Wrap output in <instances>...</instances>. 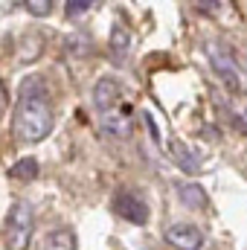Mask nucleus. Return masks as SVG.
Segmentation results:
<instances>
[{
    "label": "nucleus",
    "instance_id": "obj_3",
    "mask_svg": "<svg viewBox=\"0 0 247 250\" xmlns=\"http://www.w3.org/2000/svg\"><path fill=\"white\" fill-rule=\"evenodd\" d=\"M32 230H35V212H32V207L26 201L15 204L9 209V218H6V248H12V250L29 248Z\"/></svg>",
    "mask_w": 247,
    "mask_h": 250
},
{
    "label": "nucleus",
    "instance_id": "obj_12",
    "mask_svg": "<svg viewBox=\"0 0 247 250\" xmlns=\"http://www.w3.org/2000/svg\"><path fill=\"white\" fill-rule=\"evenodd\" d=\"M128 41H131V38H128V32H125L123 26H114V29H111V50H114L120 59H123L125 50H128Z\"/></svg>",
    "mask_w": 247,
    "mask_h": 250
},
{
    "label": "nucleus",
    "instance_id": "obj_11",
    "mask_svg": "<svg viewBox=\"0 0 247 250\" xmlns=\"http://www.w3.org/2000/svg\"><path fill=\"white\" fill-rule=\"evenodd\" d=\"M178 195H181V204L189 207V209H204V207H206V192L198 187V184L178 187Z\"/></svg>",
    "mask_w": 247,
    "mask_h": 250
},
{
    "label": "nucleus",
    "instance_id": "obj_14",
    "mask_svg": "<svg viewBox=\"0 0 247 250\" xmlns=\"http://www.w3.org/2000/svg\"><path fill=\"white\" fill-rule=\"evenodd\" d=\"M53 3H56V0H23V6H26L35 18H47V15L53 12Z\"/></svg>",
    "mask_w": 247,
    "mask_h": 250
},
{
    "label": "nucleus",
    "instance_id": "obj_8",
    "mask_svg": "<svg viewBox=\"0 0 247 250\" xmlns=\"http://www.w3.org/2000/svg\"><path fill=\"white\" fill-rule=\"evenodd\" d=\"M172 157H175V163L184 169V172H189V175H198L201 172V154H195L186 143H181V140H172Z\"/></svg>",
    "mask_w": 247,
    "mask_h": 250
},
{
    "label": "nucleus",
    "instance_id": "obj_13",
    "mask_svg": "<svg viewBox=\"0 0 247 250\" xmlns=\"http://www.w3.org/2000/svg\"><path fill=\"white\" fill-rule=\"evenodd\" d=\"M93 3H96V0H67V3H64V15H67V18H82L84 12H90Z\"/></svg>",
    "mask_w": 247,
    "mask_h": 250
},
{
    "label": "nucleus",
    "instance_id": "obj_4",
    "mask_svg": "<svg viewBox=\"0 0 247 250\" xmlns=\"http://www.w3.org/2000/svg\"><path fill=\"white\" fill-rule=\"evenodd\" d=\"M111 209H114L117 218H123L128 224H137V227L148 224V218H151V209H148L145 198H143L140 192H131V189H123V192L114 195Z\"/></svg>",
    "mask_w": 247,
    "mask_h": 250
},
{
    "label": "nucleus",
    "instance_id": "obj_15",
    "mask_svg": "<svg viewBox=\"0 0 247 250\" xmlns=\"http://www.w3.org/2000/svg\"><path fill=\"white\" fill-rule=\"evenodd\" d=\"M6 108H9V90H6V84H3V79H0V117L6 114Z\"/></svg>",
    "mask_w": 247,
    "mask_h": 250
},
{
    "label": "nucleus",
    "instance_id": "obj_7",
    "mask_svg": "<svg viewBox=\"0 0 247 250\" xmlns=\"http://www.w3.org/2000/svg\"><path fill=\"white\" fill-rule=\"evenodd\" d=\"M123 96H125V90H123V84H120L117 79H99V84H96V90H93L96 111H105V108L117 105Z\"/></svg>",
    "mask_w": 247,
    "mask_h": 250
},
{
    "label": "nucleus",
    "instance_id": "obj_2",
    "mask_svg": "<svg viewBox=\"0 0 247 250\" xmlns=\"http://www.w3.org/2000/svg\"><path fill=\"white\" fill-rule=\"evenodd\" d=\"M204 50H206V59H209L212 73L224 82V87L230 93H245L247 90V70L236 62V56L227 47H221V44H206Z\"/></svg>",
    "mask_w": 247,
    "mask_h": 250
},
{
    "label": "nucleus",
    "instance_id": "obj_1",
    "mask_svg": "<svg viewBox=\"0 0 247 250\" xmlns=\"http://www.w3.org/2000/svg\"><path fill=\"white\" fill-rule=\"evenodd\" d=\"M53 125H56V117H53V108H50V99H47V82L41 76H26L23 84H21L18 111H15V120H12L15 137L26 146H35L44 137H50Z\"/></svg>",
    "mask_w": 247,
    "mask_h": 250
},
{
    "label": "nucleus",
    "instance_id": "obj_5",
    "mask_svg": "<svg viewBox=\"0 0 247 250\" xmlns=\"http://www.w3.org/2000/svg\"><path fill=\"white\" fill-rule=\"evenodd\" d=\"M99 120H102V128L108 137H117V140H125L134 134V117H131V108L125 105V99H120L117 105L99 111Z\"/></svg>",
    "mask_w": 247,
    "mask_h": 250
},
{
    "label": "nucleus",
    "instance_id": "obj_9",
    "mask_svg": "<svg viewBox=\"0 0 247 250\" xmlns=\"http://www.w3.org/2000/svg\"><path fill=\"white\" fill-rule=\"evenodd\" d=\"M47 250H76V233L67 230V227H59V230H50L41 242Z\"/></svg>",
    "mask_w": 247,
    "mask_h": 250
},
{
    "label": "nucleus",
    "instance_id": "obj_6",
    "mask_svg": "<svg viewBox=\"0 0 247 250\" xmlns=\"http://www.w3.org/2000/svg\"><path fill=\"white\" fill-rule=\"evenodd\" d=\"M166 242L181 250H198L204 248V233L195 224H175V227L166 230Z\"/></svg>",
    "mask_w": 247,
    "mask_h": 250
},
{
    "label": "nucleus",
    "instance_id": "obj_10",
    "mask_svg": "<svg viewBox=\"0 0 247 250\" xmlns=\"http://www.w3.org/2000/svg\"><path fill=\"white\" fill-rule=\"evenodd\" d=\"M38 160L35 157H21L18 163H12V169H9V175L15 178V181H23V184H29V181H35L38 178Z\"/></svg>",
    "mask_w": 247,
    "mask_h": 250
}]
</instances>
